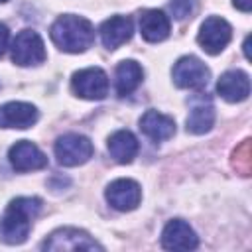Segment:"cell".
Listing matches in <instances>:
<instances>
[{"label": "cell", "mask_w": 252, "mask_h": 252, "mask_svg": "<svg viewBox=\"0 0 252 252\" xmlns=\"http://www.w3.org/2000/svg\"><path fill=\"white\" fill-rule=\"evenodd\" d=\"M230 35H232L230 24L219 16H211L203 22L199 35H197V41H199L201 49H205L211 55H217L228 45Z\"/></svg>", "instance_id": "8"}, {"label": "cell", "mask_w": 252, "mask_h": 252, "mask_svg": "<svg viewBox=\"0 0 252 252\" xmlns=\"http://www.w3.org/2000/svg\"><path fill=\"white\" fill-rule=\"evenodd\" d=\"M140 33L146 41L158 43L169 35V18L161 10H146L140 16Z\"/></svg>", "instance_id": "16"}, {"label": "cell", "mask_w": 252, "mask_h": 252, "mask_svg": "<svg viewBox=\"0 0 252 252\" xmlns=\"http://www.w3.org/2000/svg\"><path fill=\"white\" fill-rule=\"evenodd\" d=\"M142 77H144V71L136 61L126 59V61L118 63V67H116V93H118V96H126L132 91H136L138 85L142 83Z\"/></svg>", "instance_id": "18"}, {"label": "cell", "mask_w": 252, "mask_h": 252, "mask_svg": "<svg viewBox=\"0 0 252 252\" xmlns=\"http://www.w3.org/2000/svg\"><path fill=\"white\" fill-rule=\"evenodd\" d=\"M55 156H57V161L65 167L81 165L89 161V158L93 156V144L87 136L65 134V136H59L55 142Z\"/></svg>", "instance_id": "5"}, {"label": "cell", "mask_w": 252, "mask_h": 252, "mask_svg": "<svg viewBox=\"0 0 252 252\" xmlns=\"http://www.w3.org/2000/svg\"><path fill=\"white\" fill-rule=\"evenodd\" d=\"M140 130L154 142L169 140L175 134V122L173 118L158 112V110H146L140 118Z\"/></svg>", "instance_id": "15"}, {"label": "cell", "mask_w": 252, "mask_h": 252, "mask_svg": "<svg viewBox=\"0 0 252 252\" xmlns=\"http://www.w3.org/2000/svg\"><path fill=\"white\" fill-rule=\"evenodd\" d=\"M51 41L67 53H83L94 41V28L89 20L73 14L57 18L49 30Z\"/></svg>", "instance_id": "2"}, {"label": "cell", "mask_w": 252, "mask_h": 252, "mask_svg": "<svg viewBox=\"0 0 252 252\" xmlns=\"http://www.w3.org/2000/svg\"><path fill=\"white\" fill-rule=\"evenodd\" d=\"M248 45H250V37H246V39H244V55H246V59H250V51H248Z\"/></svg>", "instance_id": "24"}, {"label": "cell", "mask_w": 252, "mask_h": 252, "mask_svg": "<svg viewBox=\"0 0 252 252\" xmlns=\"http://www.w3.org/2000/svg\"><path fill=\"white\" fill-rule=\"evenodd\" d=\"M8 39H10V32H8V28L0 22V57L4 55V51H6V47H8Z\"/></svg>", "instance_id": "22"}, {"label": "cell", "mask_w": 252, "mask_h": 252, "mask_svg": "<svg viewBox=\"0 0 252 252\" xmlns=\"http://www.w3.org/2000/svg\"><path fill=\"white\" fill-rule=\"evenodd\" d=\"M71 89L81 98L100 100L108 93V77L100 67H87L73 75Z\"/></svg>", "instance_id": "3"}, {"label": "cell", "mask_w": 252, "mask_h": 252, "mask_svg": "<svg viewBox=\"0 0 252 252\" xmlns=\"http://www.w3.org/2000/svg\"><path fill=\"white\" fill-rule=\"evenodd\" d=\"M0 2H8V0H0Z\"/></svg>", "instance_id": "25"}, {"label": "cell", "mask_w": 252, "mask_h": 252, "mask_svg": "<svg viewBox=\"0 0 252 252\" xmlns=\"http://www.w3.org/2000/svg\"><path fill=\"white\" fill-rule=\"evenodd\" d=\"M169 8H171L175 20H185L193 12V0H171Z\"/></svg>", "instance_id": "21"}, {"label": "cell", "mask_w": 252, "mask_h": 252, "mask_svg": "<svg viewBox=\"0 0 252 252\" xmlns=\"http://www.w3.org/2000/svg\"><path fill=\"white\" fill-rule=\"evenodd\" d=\"M171 77L179 89H195L197 91L209 83L211 71L201 59H197L193 55H185V57L177 59V63L173 65Z\"/></svg>", "instance_id": "7"}, {"label": "cell", "mask_w": 252, "mask_h": 252, "mask_svg": "<svg viewBox=\"0 0 252 252\" xmlns=\"http://www.w3.org/2000/svg\"><path fill=\"white\" fill-rule=\"evenodd\" d=\"M187 132L191 134H205L213 128L215 124V108L207 102H201V104H195L187 116Z\"/></svg>", "instance_id": "19"}, {"label": "cell", "mask_w": 252, "mask_h": 252, "mask_svg": "<svg viewBox=\"0 0 252 252\" xmlns=\"http://www.w3.org/2000/svg\"><path fill=\"white\" fill-rule=\"evenodd\" d=\"M217 91L228 102L246 100L248 94H250V79H248V75L244 71L230 69V71L220 75V79L217 83Z\"/></svg>", "instance_id": "13"}, {"label": "cell", "mask_w": 252, "mask_h": 252, "mask_svg": "<svg viewBox=\"0 0 252 252\" xmlns=\"http://www.w3.org/2000/svg\"><path fill=\"white\" fill-rule=\"evenodd\" d=\"M41 250H102V246L79 228H57L41 244Z\"/></svg>", "instance_id": "6"}, {"label": "cell", "mask_w": 252, "mask_h": 252, "mask_svg": "<svg viewBox=\"0 0 252 252\" xmlns=\"http://www.w3.org/2000/svg\"><path fill=\"white\" fill-rule=\"evenodd\" d=\"M37 122V108L30 102H6L0 106V128H30Z\"/></svg>", "instance_id": "12"}, {"label": "cell", "mask_w": 252, "mask_h": 252, "mask_svg": "<svg viewBox=\"0 0 252 252\" xmlns=\"http://www.w3.org/2000/svg\"><path fill=\"white\" fill-rule=\"evenodd\" d=\"M39 209L41 201L37 197H18L10 201L6 213L0 217V240L6 244H22Z\"/></svg>", "instance_id": "1"}, {"label": "cell", "mask_w": 252, "mask_h": 252, "mask_svg": "<svg viewBox=\"0 0 252 252\" xmlns=\"http://www.w3.org/2000/svg\"><path fill=\"white\" fill-rule=\"evenodd\" d=\"M232 4L240 12H250V8H252V0H232Z\"/></svg>", "instance_id": "23"}, {"label": "cell", "mask_w": 252, "mask_h": 252, "mask_svg": "<svg viewBox=\"0 0 252 252\" xmlns=\"http://www.w3.org/2000/svg\"><path fill=\"white\" fill-rule=\"evenodd\" d=\"M134 26L128 16H112L100 26V39L106 49H118L132 37Z\"/></svg>", "instance_id": "14"}, {"label": "cell", "mask_w": 252, "mask_h": 252, "mask_svg": "<svg viewBox=\"0 0 252 252\" xmlns=\"http://www.w3.org/2000/svg\"><path fill=\"white\" fill-rule=\"evenodd\" d=\"M108 152L118 163H130L138 154V140L128 130H118L108 138Z\"/></svg>", "instance_id": "17"}, {"label": "cell", "mask_w": 252, "mask_h": 252, "mask_svg": "<svg viewBox=\"0 0 252 252\" xmlns=\"http://www.w3.org/2000/svg\"><path fill=\"white\" fill-rule=\"evenodd\" d=\"M12 61L20 67L39 65L45 61V47L37 32L22 30L12 43Z\"/></svg>", "instance_id": "4"}, {"label": "cell", "mask_w": 252, "mask_h": 252, "mask_svg": "<svg viewBox=\"0 0 252 252\" xmlns=\"http://www.w3.org/2000/svg\"><path fill=\"white\" fill-rule=\"evenodd\" d=\"M104 197L116 211H134L142 201V189L132 179H116L106 187Z\"/></svg>", "instance_id": "9"}, {"label": "cell", "mask_w": 252, "mask_h": 252, "mask_svg": "<svg viewBox=\"0 0 252 252\" xmlns=\"http://www.w3.org/2000/svg\"><path fill=\"white\" fill-rule=\"evenodd\" d=\"M234 167L242 175H248V171H250V144H248V140H244L242 146L236 148V152H234Z\"/></svg>", "instance_id": "20"}, {"label": "cell", "mask_w": 252, "mask_h": 252, "mask_svg": "<svg viewBox=\"0 0 252 252\" xmlns=\"http://www.w3.org/2000/svg\"><path fill=\"white\" fill-rule=\"evenodd\" d=\"M10 163L16 171H33V169H41L47 165V158L45 154L32 142L28 140H20L10 148Z\"/></svg>", "instance_id": "10"}, {"label": "cell", "mask_w": 252, "mask_h": 252, "mask_svg": "<svg viewBox=\"0 0 252 252\" xmlns=\"http://www.w3.org/2000/svg\"><path fill=\"white\" fill-rule=\"evenodd\" d=\"M199 238L195 230L181 219H173L165 224L161 232V246L165 250H193L197 248Z\"/></svg>", "instance_id": "11"}]
</instances>
